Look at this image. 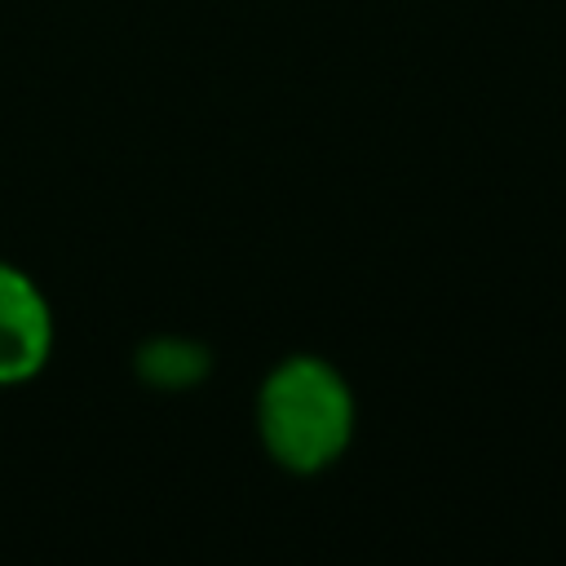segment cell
Here are the masks:
<instances>
[{
	"instance_id": "cell-1",
	"label": "cell",
	"mask_w": 566,
	"mask_h": 566,
	"mask_svg": "<svg viewBox=\"0 0 566 566\" xmlns=\"http://www.w3.org/2000/svg\"><path fill=\"white\" fill-rule=\"evenodd\" d=\"M256 429L265 451L292 473L327 469L354 433V398L345 376L310 354L279 363L256 398Z\"/></svg>"
},
{
	"instance_id": "cell-2",
	"label": "cell",
	"mask_w": 566,
	"mask_h": 566,
	"mask_svg": "<svg viewBox=\"0 0 566 566\" xmlns=\"http://www.w3.org/2000/svg\"><path fill=\"white\" fill-rule=\"evenodd\" d=\"M53 310L13 265H0V385H18L49 363Z\"/></svg>"
}]
</instances>
